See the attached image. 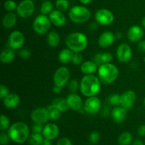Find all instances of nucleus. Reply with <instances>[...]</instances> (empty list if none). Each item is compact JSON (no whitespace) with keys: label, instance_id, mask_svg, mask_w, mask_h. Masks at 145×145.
<instances>
[{"label":"nucleus","instance_id":"f257e3e1","mask_svg":"<svg viewBox=\"0 0 145 145\" xmlns=\"http://www.w3.org/2000/svg\"><path fill=\"white\" fill-rule=\"evenodd\" d=\"M101 84L99 76L94 74L85 75L80 82L79 90L86 97L95 96L100 91Z\"/></svg>","mask_w":145,"mask_h":145},{"label":"nucleus","instance_id":"f03ea898","mask_svg":"<svg viewBox=\"0 0 145 145\" xmlns=\"http://www.w3.org/2000/svg\"><path fill=\"white\" fill-rule=\"evenodd\" d=\"M65 44L74 52H82L88 45L87 36L80 32L71 33L66 37Z\"/></svg>","mask_w":145,"mask_h":145},{"label":"nucleus","instance_id":"7ed1b4c3","mask_svg":"<svg viewBox=\"0 0 145 145\" xmlns=\"http://www.w3.org/2000/svg\"><path fill=\"white\" fill-rule=\"evenodd\" d=\"M8 134L14 142L22 144L29 138V128L24 122H16L10 126Z\"/></svg>","mask_w":145,"mask_h":145},{"label":"nucleus","instance_id":"20e7f679","mask_svg":"<svg viewBox=\"0 0 145 145\" xmlns=\"http://www.w3.org/2000/svg\"><path fill=\"white\" fill-rule=\"evenodd\" d=\"M118 69L111 62L103 64L98 68V76L101 82L104 85L113 84L118 79Z\"/></svg>","mask_w":145,"mask_h":145},{"label":"nucleus","instance_id":"39448f33","mask_svg":"<svg viewBox=\"0 0 145 145\" xmlns=\"http://www.w3.org/2000/svg\"><path fill=\"white\" fill-rule=\"evenodd\" d=\"M91 11L84 6H74L69 11V18L75 24H84L91 18Z\"/></svg>","mask_w":145,"mask_h":145},{"label":"nucleus","instance_id":"423d86ee","mask_svg":"<svg viewBox=\"0 0 145 145\" xmlns=\"http://www.w3.org/2000/svg\"><path fill=\"white\" fill-rule=\"evenodd\" d=\"M51 24L52 23L50 20L49 16L41 14L34 19L33 23V28L38 35H45L50 31Z\"/></svg>","mask_w":145,"mask_h":145},{"label":"nucleus","instance_id":"0eeeda50","mask_svg":"<svg viewBox=\"0 0 145 145\" xmlns=\"http://www.w3.org/2000/svg\"><path fill=\"white\" fill-rule=\"evenodd\" d=\"M25 43V36L20 31H12L8 38V46L14 50H20L23 48Z\"/></svg>","mask_w":145,"mask_h":145},{"label":"nucleus","instance_id":"6e6552de","mask_svg":"<svg viewBox=\"0 0 145 145\" xmlns=\"http://www.w3.org/2000/svg\"><path fill=\"white\" fill-rule=\"evenodd\" d=\"M16 11L17 15L21 18H28L34 13L35 4L32 0H23L18 4Z\"/></svg>","mask_w":145,"mask_h":145},{"label":"nucleus","instance_id":"1a4fd4ad","mask_svg":"<svg viewBox=\"0 0 145 145\" xmlns=\"http://www.w3.org/2000/svg\"><path fill=\"white\" fill-rule=\"evenodd\" d=\"M70 72L65 67H61L55 71L53 75V82L56 86L64 87L69 83Z\"/></svg>","mask_w":145,"mask_h":145},{"label":"nucleus","instance_id":"9d476101","mask_svg":"<svg viewBox=\"0 0 145 145\" xmlns=\"http://www.w3.org/2000/svg\"><path fill=\"white\" fill-rule=\"evenodd\" d=\"M96 23L102 25H109L114 21V14L108 8H100L95 13Z\"/></svg>","mask_w":145,"mask_h":145},{"label":"nucleus","instance_id":"9b49d317","mask_svg":"<svg viewBox=\"0 0 145 145\" xmlns=\"http://www.w3.org/2000/svg\"><path fill=\"white\" fill-rule=\"evenodd\" d=\"M101 102L96 96L89 97L84 103L85 111L90 115H96L101 110Z\"/></svg>","mask_w":145,"mask_h":145},{"label":"nucleus","instance_id":"f8f14e48","mask_svg":"<svg viewBox=\"0 0 145 145\" xmlns=\"http://www.w3.org/2000/svg\"><path fill=\"white\" fill-rule=\"evenodd\" d=\"M133 57V50L128 44L122 43L118 45L116 50V57L119 62L127 63Z\"/></svg>","mask_w":145,"mask_h":145},{"label":"nucleus","instance_id":"ddd939ff","mask_svg":"<svg viewBox=\"0 0 145 145\" xmlns=\"http://www.w3.org/2000/svg\"><path fill=\"white\" fill-rule=\"evenodd\" d=\"M31 118L34 123L45 124L49 121L50 114L49 110L47 108H38L33 110L31 115Z\"/></svg>","mask_w":145,"mask_h":145},{"label":"nucleus","instance_id":"4468645a","mask_svg":"<svg viewBox=\"0 0 145 145\" xmlns=\"http://www.w3.org/2000/svg\"><path fill=\"white\" fill-rule=\"evenodd\" d=\"M137 100L136 93L133 90H127L120 95V106L127 110H130L134 106Z\"/></svg>","mask_w":145,"mask_h":145},{"label":"nucleus","instance_id":"2eb2a0df","mask_svg":"<svg viewBox=\"0 0 145 145\" xmlns=\"http://www.w3.org/2000/svg\"><path fill=\"white\" fill-rule=\"evenodd\" d=\"M116 39V35L112 31H106L101 34L99 37L98 43L101 48H107L113 45Z\"/></svg>","mask_w":145,"mask_h":145},{"label":"nucleus","instance_id":"dca6fc26","mask_svg":"<svg viewBox=\"0 0 145 145\" xmlns=\"http://www.w3.org/2000/svg\"><path fill=\"white\" fill-rule=\"evenodd\" d=\"M143 35H144L143 28L138 25H132L127 31V38L132 42H140L143 38Z\"/></svg>","mask_w":145,"mask_h":145},{"label":"nucleus","instance_id":"f3484780","mask_svg":"<svg viewBox=\"0 0 145 145\" xmlns=\"http://www.w3.org/2000/svg\"><path fill=\"white\" fill-rule=\"evenodd\" d=\"M69 108L74 111H79L84 107V103L82 98L76 93H72L66 98Z\"/></svg>","mask_w":145,"mask_h":145},{"label":"nucleus","instance_id":"a211bd4d","mask_svg":"<svg viewBox=\"0 0 145 145\" xmlns=\"http://www.w3.org/2000/svg\"><path fill=\"white\" fill-rule=\"evenodd\" d=\"M59 133V127L55 123H48L44 126L42 135L44 138L53 140L57 137Z\"/></svg>","mask_w":145,"mask_h":145},{"label":"nucleus","instance_id":"6ab92c4d","mask_svg":"<svg viewBox=\"0 0 145 145\" xmlns=\"http://www.w3.org/2000/svg\"><path fill=\"white\" fill-rule=\"evenodd\" d=\"M49 18L52 24L57 27H62L66 24L67 18L63 12L59 10H53L49 14Z\"/></svg>","mask_w":145,"mask_h":145},{"label":"nucleus","instance_id":"aec40b11","mask_svg":"<svg viewBox=\"0 0 145 145\" xmlns=\"http://www.w3.org/2000/svg\"><path fill=\"white\" fill-rule=\"evenodd\" d=\"M113 121L118 124H121L127 118V110L122 106H116L113 108L110 112Z\"/></svg>","mask_w":145,"mask_h":145},{"label":"nucleus","instance_id":"412c9836","mask_svg":"<svg viewBox=\"0 0 145 145\" xmlns=\"http://www.w3.org/2000/svg\"><path fill=\"white\" fill-rule=\"evenodd\" d=\"M3 104L6 108L14 109L19 105L21 99L18 94L14 93H10L2 100Z\"/></svg>","mask_w":145,"mask_h":145},{"label":"nucleus","instance_id":"4be33fe9","mask_svg":"<svg viewBox=\"0 0 145 145\" xmlns=\"http://www.w3.org/2000/svg\"><path fill=\"white\" fill-rule=\"evenodd\" d=\"M80 69L81 72L85 75L93 74L98 70V65L94 61L87 60L82 62Z\"/></svg>","mask_w":145,"mask_h":145},{"label":"nucleus","instance_id":"5701e85b","mask_svg":"<svg viewBox=\"0 0 145 145\" xmlns=\"http://www.w3.org/2000/svg\"><path fill=\"white\" fill-rule=\"evenodd\" d=\"M17 23V16L16 14L13 12H8L5 14L2 18L3 26L7 29L12 28Z\"/></svg>","mask_w":145,"mask_h":145},{"label":"nucleus","instance_id":"b1692460","mask_svg":"<svg viewBox=\"0 0 145 145\" xmlns=\"http://www.w3.org/2000/svg\"><path fill=\"white\" fill-rule=\"evenodd\" d=\"M113 59V57L110 52H103L98 53L93 57V61L97 64V65H101L103 64L110 63Z\"/></svg>","mask_w":145,"mask_h":145},{"label":"nucleus","instance_id":"393cba45","mask_svg":"<svg viewBox=\"0 0 145 145\" xmlns=\"http://www.w3.org/2000/svg\"><path fill=\"white\" fill-rule=\"evenodd\" d=\"M74 53V52L68 48L62 50L58 54V59L59 62L62 64H68L72 62Z\"/></svg>","mask_w":145,"mask_h":145},{"label":"nucleus","instance_id":"a878e982","mask_svg":"<svg viewBox=\"0 0 145 145\" xmlns=\"http://www.w3.org/2000/svg\"><path fill=\"white\" fill-rule=\"evenodd\" d=\"M15 58V52L11 48H7L2 50L0 55V61L3 64H9L14 61Z\"/></svg>","mask_w":145,"mask_h":145},{"label":"nucleus","instance_id":"bb28decb","mask_svg":"<svg viewBox=\"0 0 145 145\" xmlns=\"http://www.w3.org/2000/svg\"><path fill=\"white\" fill-rule=\"evenodd\" d=\"M52 106L61 112H66L69 108L67 101L64 98H57L52 102Z\"/></svg>","mask_w":145,"mask_h":145},{"label":"nucleus","instance_id":"cd10ccee","mask_svg":"<svg viewBox=\"0 0 145 145\" xmlns=\"http://www.w3.org/2000/svg\"><path fill=\"white\" fill-rule=\"evenodd\" d=\"M47 42L52 48H56L60 43V36L55 31H51L47 35Z\"/></svg>","mask_w":145,"mask_h":145},{"label":"nucleus","instance_id":"c85d7f7f","mask_svg":"<svg viewBox=\"0 0 145 145\" xmlns=\"http://www.w3.org/2000/svg\"><path fill=\"white\" fill-rule=\"evenodd\" d=\"M118 140L120 145H130L133 141V135L129 132H124L120 135Z\"/></svg>","mask_w":145,"mask_h":145},{"label":"nucleus","instance_id":"c756f323","mask_svg":"<svg viewBox=\"0 0 145 145\" xmlns=\"http://www.w3.org/2000/svg\"><path fill=\"white\" fill-rule=\"evenodd\" d=\"M43 135L40 133H33L29 136L28 143L30 145H41L43 141Z\"/></svg>","mask_w":145,"mask_h":145},{"label":"nucleus","instance_id":"7c9ffc66","mask_svg":"<svg viewBox=\"0 0 145 145\" xmlns=\"http://www.w3.org/2000/svg\"><path fill=\"white\" fill-rule=\"evenodd\" d=\"M53 4L50 0H45L42 3L40 6V11L42 14H50L53 11Z\"/></svg>","mask_w":145,"mask_h":145},{"label":"nucleus","instance_id":"2f4dec72","mask_svg":"<svg viewBox=\"0 0 145 145\" xmlns=\"http://www.w3.org/2000/svg\"><path fill=\"white\" fill-rule=\"evenodd\" d=\"M47 108L49 110L50 118V120L55 121V120H57L60 118L61 113H62V112L59 111L57 109L55 108L52 106V104L49 105L48 107H47Z\"/></svg>","mask_w":145,"mask_h":145},{"label":"nucleus","instance_id":"473e14b6","mask_svg":"<svg viewBox=\"0 0 145 145\" xmlns=\"http://www.w3.org/2000/svg\"><path fill=\"white\" fill-rule=\"evenodd\" d=\"M108 103L110 106H120V95L118 93H112L108 98Z\"/></svg>","mask_w":145,"mask_h":145},{"label":"nucleus","instance_id":"72a5a7b5","mask_svg":"<svg viewBox=\"0 0 145 145\" xmlns=\"http://www.w3.org/2000/svg\"><path fill=\"white\" fill-rule=\"evenodd\" d=\"M55 7L57 9L65 12L69 8V2L68 0H57L55 2Z\"/></svg>","mask_w":145,"mask_h":145},{"label":"nucleus","instance_id":"f704fd0d","mask_svg":"<svg viewBox=\"0 0 145 145\" xmlns=\"http://www.w3.org/2000/svg\"><path fill=\"white\" fill-rule=\"evenodd\" d=\"M10 127V121L8 118L5 115L2 114L0 116V130L1 131H5Z\"/></svg>","mask_w":145,"mask_h":145},{"label":"nucleus","instance_id":"c9c22d12","mask_svg":"<svg viewBox=\"0 0 145 145\" xmlns=\"http://www.w3.org/2000/svg\"><path fill=\"white\" fill-rule=\"evenodd\" d=\"M17 6L18 5L14 0H7L4 4V9L8 12H13L14 10H16Z\"/></svg>","mask_w":145,"mask_h":145},{"label":"nucleus","instance_id":"e433bc0d","mask_svg":"<svg viewBox=\"0 0 145 145\" xmlns=\"http://www.w3.org/2000/svg\"><path fill=\"white\" fill-rule=\"evenodd\" d=\"M68 88L72 93H75L80 89V83L76 79H72L68 83Z\"/></svg>","mask_w":145,"mask_h":145},{"label":"nucleus","instance_id":"4c0bfd02","mask_svg":"<svg viewBox=\"0 0 145 145\" xmlns=\"http://www.w3.org/2000/svg\"><path fill=\"white\" fill-rule=\"evenodd\" d=\"M101 138V135L99 134V132L97 131H93L92 133H90L89 136V141L90 142L91 144H97L98 142H99Z\"/></svg>","mask_w":145,"mask_h":145},{"label":"nucleus","instance_id":"58836bf2","mask_svg":"<svg viewBox=\"0 0 145 145\" xmlns=\"http://www.w3.org/2000/svg\"><path fill=\"white\" fill-rule=\"evenodd\" d=\"M83 62V57L80 52H74L72 57V63L74 65H82Z\"/></svg>","mask_w":145,"mask_h":145},{"label":"nucleus","instance_id":"ea45409f","mask_svg":"<svg viewBox=\"0 0 145 145\" xmlns=\"http://www.w3.org/2000/svg\"><path fill=\"white\" fill-rule=\"evenodd\" d=\"M11 138L8 135V133H6L4 131H1L0 134V144L1 145H7L9 143Z\"/></svg>","mask_w":145,"mask_h":145},{"label":"nucleus","instance_id":"a19ab883","mask_svg":"<svg viewBox=\"0 0 145 145\" xmlns=\"http://www.w3.org/2000/svg\"><path fill=\"white\" fill-rule=\"evenodd\" d=\"M31 55V52L28 48H22L18 51V56L22 59H27L29 58Z\"/></svg>","mask_w":145,"mask_h":145},{"label":"nucleus","instance_id":"79ce46f5","mask_svg":"<svg viewBox=\"0 0 145 145\" xmlns=\"http://www.w3.org/2000/svg\"><path fill=\"white\" fill-rule=\"evenodd\" d=\"M10 93L9 92V89L7 87V86H5L4 84H1L0 85V99L1 100L4 99L7 95H8Z\"/></svg>","mask_w":145,"mask_h":145},{"label":"nucleus","instance_id":"37998d69","mask_svg":"<svg viewBox=\"0 0 145 145\" xmlns=\"http://www.w3.org/2000/svg\"><path fill=\"white\" fill-rule=\"evenodd\" d=\"M43 128L44 127L42 126V124L34 123L32 126V132L33 133H40V134H42Z\"/></svg>","mask_w":145,"mask_h":145},{"label":"nucleus","instance_id":"c03bdc74","mask_svg":"<svg viewBox=\"0 0 145 145\" xmlns=\"http://www.w3.org/2000/svg\"><path fill=\"white\" fill-rule=\"evenodd\" d=\"M57 145H72V142L67 137H62L58 140Z\"/></svg>","mask_w":145,"mask_h":145},{"label":"nucleus","instance_id":"a18cd8bd","mask_svg":"<svg viewBox=\"0 0 145 145\" xmlns=\"http://www.w3.org/2000/svg\"><path fill=\"white\" fill-rule=\"evenodd\" d=\"M138 135L141 137H144L145 136V125H142L138 127V130H137Z\"/></svg>","mask_w":145,"mask_h":145},{"label":"nucleus","instance_id":"49530a36","mask_svg":"<svg viewBox=\"0 0 145 145\" xmlns=\"http://www.w3.org/2000/svg\"><path fill=\"white\" fill-rule=\"evenodd\" d=\"M137 48L140 51L145 53V40H140L137 45Z\"/></svg>","mask_w":145,"mask_h":145},{"label":"nucleus","instance_id":"de8ad7c7","mask_svg":"<svg viewBox=\"0 0 145 145\" xmlns=\"http://www.w3.org/2000/svg\"><path fill=\"white\" fill-rule=\"evenodd\" d=\"M52 91H53V92L55 93H57V94H58V93H60L61 92H62V87L55 85V86H54V87H53V89H52Z\"/></svg>","mask_w":145,"mask_h":145},{"label":"nucleus","instance_id":"09e8293b","mask_svg":"<svg viewBox=\"0 0 145 145\" xmlns=\"http://www.w3.org/2000/svg\"><path fill=\"white\" fill-rule=\"evenodd\" d=\"M51 141H52V140H48V139L44 138L43 141H42L41 145H52V142H51Z\"/></svg>","mask_w":145,"mask_h":145},{"label":"nucleus","instance_id":"8fccbe9b","mask_svg":"<svg viewBox=\"0 0 145 145\" xmlns=\"http://www.w3.org/2000/svg\"><path fill=\"white\" fill-rule=\"evenodd\" d=\"M133 145H144L142 141H141L140 140H136L133 142Z\"/></svg>","mask_w":145,"mask_h":145},{"label":"nucleus","instance_id":"3c124183","mask_svg":"<svg viewBox=\"0 0 145 145\" xmlns=\"http://www.w3.org/2000/svg\"><path fill=\"white\" fill-rule=\"evenodd\" d=\"M82 4H89L92 1V0H79Z\"/></svg>","mask_w":145,"mask_h":145},{"label":"nucleus","instance_id":"603ef678","mask_svg":"<svg viewBox=\"0 0 145 145\" xmlns=\"http://www.w3.org/2000/svg\"><path fill=\"white\" fill-rule=\"evenodd\" d=\"M116 39H121V38H123V34H122V33H117L116 34Z\"/></svg>","mask_w":145,"mask_h":145},{"label":"nucleus","instance_id":"864d4df0","mask_svg":"<svg viewBox=\"0 0 145 145\" xmlns=\"http://www.w3.org/2000/svg\"><path fill=\"white\" fill-rule=\"evenodd\" d=\"M142 25L144 28H145V16L143 17V18L142 19Z\"/></svg>","mask_w":145,"mask_h":145},{"label":"nucleus","instance_id":"5fc2aeb1","mask_svg":"<svg viewBox=\"0 0 145 145\" xmlns=\"http://www.w3.org/2000/svg\"><path fill=\"white\" fill-rule=\"evenodd\" d=\"M144 106H145V98H144Z\"/></svg>","mask_w":145,"mask_h":145},{"label":"nucleus","instance_id":"6e6d98bb","mask_svg":"<svg viewBox=\"0 0 145 145\" xmlns=\"http://www.w3.org/2000/svg\"><path fill=\"white\" fill-rule=\"evenodd\" d=\"M144 62H145V57L144 58Z\"/></svg>","mask_w":145,"mask_h":145},{"label":"nucleus","instance_id":"4d7b16f0","mask_svg":"<svg viewBox=\"0 0 145 145\" xmlns=\"http://www.w3.org/2000/svg\"><path fill=\"white\" fill-rule=\"evenodd\" d=\"M42 1H45V0H42Z\"/></svg>","mask_w":145,"mask_h":145}]
</instances>
